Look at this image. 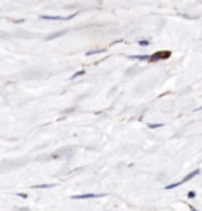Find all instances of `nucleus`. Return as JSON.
<instances>
[{
    "instance_id": "1",
    "label": "nucleus",
    "mask_w": 202,
    "mask_h": 211,
    "mask_svg": "<svg viewBox=\"0 0 202 211\" xmlns=\"http://www.w3.org/2000/svg\"><path fill=\"white\" fill-rule=\"evenodd\" d=\"M104 197V194H81V196H71V198L74 200H82V198H98Z\"/></svg>"
},
{
    "instance_id": "2",
    "label": "nucleus",
    "mask_w": 202,
    "mask_h": 211,
    "mask_svg": "<svg viewBox=\"0 0 202 211\" xmlns=\"http://www.w3.org/2000/svg\"><path fill=\"white\" fill-rule=\"evenodd\" d=\"M171 55V52H156V54H153V55H150V58L149 60H152V62H155V60H163V58H166V57H169Z\"/></svg>"
},
{
    "instance_id": "3",
    "label": "nucleus",
    "mask_w": 202,
    "mask_h": 211,
    "mask_svg": "<svg viewBox=\"0 0 202 211\" xmlns=\"http://www.w3.org/2000/svg\"><path fill=\"white\" fill-rule=\"evenodd\" d=\"M196 175H199V170H194V172H191V173H188L186 176H185V178L180 181V184H183V183H186V181H189L191 178H194Z\"/></svg>"
},
{
    "instance_id": "4",
    "label": "nucleus",
    "mask_w": 202,
    "mask_h": 211,
    "mask_svg": "<svg viewBox=\"0 0 202 211\" xmlns=\"http://www.w3.org/2000/svg\"><path fill=\"white\" fill-rule=\"evenodd\" d=\"M130 58H137V60H149L150 57H149V55H134V57H130Z\"/></svg>"
},
{
    "instance_id": "5",
    "label": "nucleus",
    "mask_w": 202,
    "mask_h": 211,
    "mask_svg": "<svg viewBox=\"0 0 202 211\" xmlns=\"http://www.w3.org/2000/svg\"><path fill=\"white\" fill-rule=\"evenodd\" d=\"M54 184H38V186H33L35 187V189H38V187H40V189H48V187H52Z\"/></svg>"
},
{
    "instance_id": "6",
    "label": "nucleus",
    "mask_w": 202,
    "mask_h": 211,
    "mask_svg": "<svg viewBox=\"0 0 202 211\" xmlns=\"http://www.w3.org/2000/svg\"><path fill=\"white\" fill-rule=\"evenodd\" d=\"M85 74V71H77V73H74L71 76V79H76V77H79V76H84Z\"/></svg>"
},
{
    "instance_id": "7",
    "label": "nucleus",
    "mask_w": 202,
    "mask_h": 211,
    "mask_svg": "<svg viewBox=\"0 0 202 211\" xmlns=\"http://www.w3.org/2000/svg\"><path fill=\"white\" fill-rule=\"evenodd\" d=\"M100 52H103V49H95V51H88L87 55H93V54H100Z\"/></svg>"
},
{
    "instance_id": "8",
    "label": "nucleus",
    "mask_w": 202,
    "mask_h": 211,
    "mask_svg": "<svg viewBox=\"0 0 202 211\" xmlns=\"http://www.w3.org/2000/svg\"><path fill=\"white\" fill-rule=\"evenodd\" d=\"M163 125L161 123H158V125H149V128H152V129H155V128H161Z\"/></svg>"
},
{
    "instance_id": "9",
    "label": "nucleus",
    "mask_w": 202,
    "mask_h": 211,
    "mask_svg": "<svg viewBox=\"0 0 202 211\" xmlns=\"http://www.w3.org/2000/svg\"><path fill=\"white\" fill-rule=\"evenodd\" d=\"M194 196H196V194H194L193 191H189V192H188V198H194Z\"/></svg>"
},
{
    "instance_id": "10",
    "label": "nucleus",
    "mask_w": 202,
    "mask_h": 211,
    "mask_svg": "<svg viewBox=\"0 0 202 211\" xmlns=\"http://www.w3.org/2000/svg\"><path fill=\"white\" fill-rule=\"evenodd\" d=\"M139 44L141 46H149V41H139Z\"/></svg>"
},
{
    "instance_id": "11",
    "label": "nucleus",
    "mask_w": 202,
    "mask_h": 211,
    "mask_svg": "<svg viewBox=\"0 0 202 211\" xmlns=\"http://www.w3.org/2000/svg\"><path fill=\"white\" fill-rule=\"evenodd\" d=\"M18 197H22V198H25V197H27V194H22V192H19V194H18Z\"/></svg>"
},
{
    "instance_id": "12",
    "label": "nucleus",
    "mask_w": 202,
    "mask_h": 211,
    "mask_svg": "<svg viewBox=\"0 0 202 211\" xmlns=\"http://www.w3.org/2000/svg\"><path fill=\"white\" fill-rule=\"evenodd\" d=\"M191 210H193V211H198V210H194V208H191Z\"/></svg>"
}]
</instances>
